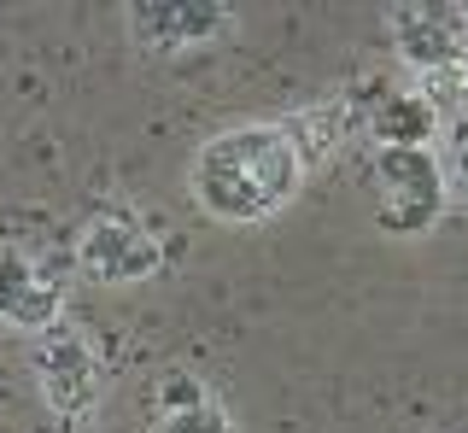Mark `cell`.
I'll return each mask as SVG.
<instances>
[{
  "mask_svg": "<svg viewBox=\"0 0 468 433\" xmlns=\"http://www.w3.org/2000/svg\"><path fill=\"white\" fill-rule=\"evenodd\" d=\"M123 18L146 53H194V48L223 41L240 24L234 6H223V0H187V6L182 0H135Z\"/></svg>",
  "mask_w": 468,
  "mask_h": 433,
  "instance_id": "cell-7",
  "label": "cell"
},
{
  "mask_svg": "<svg viewBox=\"0 0 468 433\" xmlns=\"http://www.w3.org/2000/svg\"><path fill=\"white\" fill-rule=\"evenodd\" d=\"M387 30H392V53H399V65H404L410 82H421V77H433V70L468 59V12L445 6V0L392 6Z\"/></svg>",
  "mask_w": 468,
  "mask_h": 433,
  "instance_id": "cell-6",
  "label": "cell"
},
{
  "mask_svg": "<svg viewBox=\"0 0 468 433\" xmlns=\"http://www.w3.org/2000/svg\"><path fill=\"white\" fill-rule=\"evenodd\" d=\"M153 433H234V416L223 410V398L205 381H194V375H165Z\"/></svg>",
  "mask_w": 468,
  "mask_h": 433,
  "instance_id": "cell-9",
  "label": "cell"
},
{
  "mask_svg": "<svg viewBox=\"0 0 468 433\" xmlns=\"http://www.w3.org/2000/svg\"><path fill=\"white\" fill-rule=\"evenodd\" d=\"M351 111H357V129L375 135V147H428L439 111L421 100V89L410 77H387V82H363L351 89Z\"/></svg>",
  "mask_w": 468,
  "mask_h": 433,
  "instance_id": "cell-8",
  "label": "cell"
},
{
  "mask_svg": "<svg viewBox=\"0 0 468 433\" xmlns=\"http://www.w3.org/2000/svg\"><path fill=\"white\" fill-rule=\"evenodd\" d=\"M187 187H194L199 211L211 223L252 228V223L282 216L299 199L304 164H299L282 123H234L194 153Z\"/></svg>",
  "mask_w": 468,
  "mask_h": 433,
  "instance_id": "cell-1",
  "label": "cell"
},
{
  "mask_svg": "<svg viewBox=\"0 0 468 433\" xmlns=\"http://www.w3.org/2000/svg\"><path fill=\"white\" fill-rule=\"evenodd\" d=\"M65 305H70V269L53 252H24V247L0 252V322L6 328L53 334V328H65Z\"/></svg>",
  "mask_w": 468,
  "mask_h": 433,
  "instance_id": "cell-5",
  "label": "cell"
},
{
  "mask_svg": "<svg viewBox=\"0 0 468 433\" xmlns=\"http://www.w3.org/2000/svg\"><path fill=\"white\" fill-rule=\"evenodd\" d=\"M363 187H369V206H375V228H387L399 240L428 235L451 206L433 147H375Z\"/></svg>",
  "mask_w": 468,
  "mask_h": 433,
  "instance_id": "cell-2",
  "label": "cell"
},
{
  "mask_svg": "<svg viewBox=\"0 0 468 433\" xmlns=\"http://www.w3.org/2000/svg\"><path fill=\"white\" fill-rule=\"evenodd\" d=\"M282 129H287L292 153H299V164L311 170V164H328V158L346 153V141L357 135V111H351V100L340 94V100H322V106L292 111Z\"/></svg>",
  "mask_w": 468,
  "mask_h": 433,
  "instance_id": "cell-10",
  "label": "cell"
},
{
  "mask_svg": "<svg viewBox=\"0 0 468 433\" xmlns=\"http://www.w3.org/2000/svg\"><path fill=\"white\" fill-rule=\"evenodd\" d=\"M29 375H36V393L58 428H82L100 410V393H106V364H100L94 340L77 334V328L41 334L36 357H29Z\"/></svg>",
  "mask_w": 468,
  "mask_h": 433,
  "instance_id": "cell-3",
  "label": "cell"
},
{
  "mask_svg": "<svg viewBox=\"0 0 468 433\" xmlns=\"http://www.w3.org/2000/svg\"><path fill=\"white\" fill-rule=\"evenodd\" d=\"M439 176H445V199L468 206V118L451 123L445 135V153H439Z\"/></svg>",
  "mask_w": 468,
  "mask_h": 433,
  "instance_id": "cell-11",
  "label": "cell"
},
{
  "mask_svg": "<svg viewBox=\"0 0 468 433\" xmlns=\"http://www.w3.org/2000/svg\"><path fill=\"white\" fill-rule=\"evenodd\" d=\"M158 264H165V247L158 235L141 223L135 211H94L77 235V269L100 287H135V281H153Z\"/></svg>",
  "mask_w": 468,
  "mask_h": 433,
  "instance_id": "cell-4",
  "label": "cell"
}]
</instances>
